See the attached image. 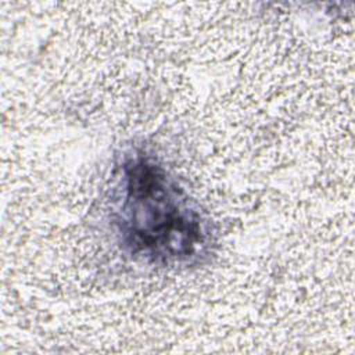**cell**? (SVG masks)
<instances>
[{"label":"cell","instance_id":"cell-1","mask_svg":"<svg viewBox=\"0 0 355 355\" xmlns=\"http://www.w3.org/2000/svg\"><path fill=\"white\" fill-rule=\"evenodd\" d=\"M114 189L111 220L129 255L165 268L208 258L215 243L209 220L155 157L125 154Z\"/></svg>","mask_w":355,"mask_h":355}]
</instances>
